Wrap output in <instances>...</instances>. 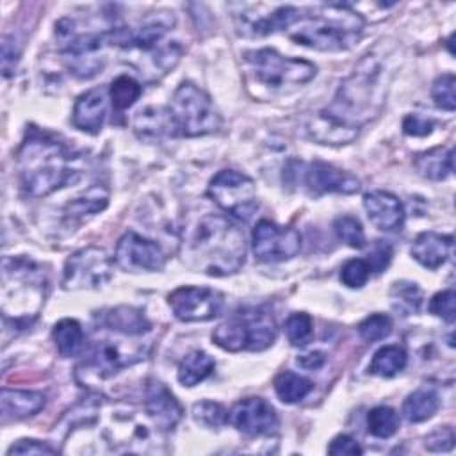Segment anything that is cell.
Returning a JSON list of instances; mask_svg holds the SVG:
<instances>
[{
  "mask_svg": "<svg viewBox=\"0 0 456 456\" xmlns=\"http://www.w3.org/2000/svg\"><path fill=\"white\" fill-rule=\"evenodd\" d=\"M80 157L52 134L32 128L18 150L21 187L28 196H48L82 176Z\"/></svg>",
  "mask_w": 456,
  "mask_h": 456,
  "instance_id": "cell-1",
  "label": "cell"
},
{
  "mask_svg": "<svg viewBox=\"0 0 456 456\" xmlns=\"http://www.w3.org/2000/svg\"><path fill=\"white\" fill-rule=\"evenodd\" d=\"M244 232L221 214H205L183 239V260L208 276L235 274L246 262Z\"/></svg>",
  "mask_w": 456,
  "mask_h": 456,
  "instance_id": "cell-2",
  "label": "cell"
},
{
  "mask_svg": "<svg viewBox=\"0 0 456 456\" xmlns=\"http://www.w3.org/2000/svg\"><path fill=\"white\" fill-rule=\"evenodd\" d=\"M363 18L346 4L303 7L301 18L287 30L289 37L319 52H340L354 46L363 32Z\"/></svg>",
  "mask_w": 456,
  "mask_h": 456,
  "instance_id": "cell-3",
  "label": "cell"
},
{
  "mask_svg": "<svg viewBox=\"0 0 456 456\" xmlns=\"http://www.w3.org/2000/svg\"><path fill=\"white\" fill-rule=\"evenodd\" d=\"M46 296V276L28 258H4L2 264V314L5 322L27 328L37 317Z\"/></svg>",
  "mask_w": 456,
  "mask_h": 456,
  "instance_id": "cell-4",
  "label": "cell"
},
{
  "mask_svg": "<svg viewBox=\"0 0 456 456\" xmlns=\"http://www.w3.org/2000/svg\"><path fill=\"white\" fill-rule=\"evenodd\" d=\"M176 137H200L219 130L221 116L210 96L192 82H182L167 105Z\"/></svg>",
  "mask_w": 456,
  "mask_h": 456,
  "instance_id": "cell-5",
  "label": "cell"
},
{
  "mask_svg": "<svg viewBox=\"0 0 456 456\" xmlns=\"http://www.w3.org/2000/svg\"><path fill=\"white\" fill-rule=\"evenodd\" d=\"M244 61L258 82L271 89L303 86L310 82L317 68L314 62L297 57H287L274 48H258L244 52Z\"/></svg>",
  "mask_w": 456,
  "mask_h": 456,
  "instance_id": "cell-6",
  "label": "cell"
},
{
  "mask_svg": "<svg viewBox=\"0 0 456 456\" xmlns=\"http://www.w3.org/2000/svg\"><path fill=\"white\" fill-rule=\"evenodd\" d=\"M207 196L239 221H249L258 208L255 182L235 169L217 171L208 182Z\"/></svg>",
  "mask_w": 456,
  "mask_h": 456,
  "instance_id": "cell-7",
  "label": "cell"
},
{
  "mask_svg": "<svg viewBox=\"0 0 456 456\" xmlns=\"http://www.w3.org/2000/svg\"><path fill=\"white\" fill-rule=\"evenodd\" d=\"M148 346L144 342H128V335L123 338H100L94 340L87 358L84 362V372L94 379H107L119 370L144 360Z\"/></svg>",
  "mask_w": 456,
  "mask_h": 456,
  "instance_id": "cell-8",
  "label": "cell"
},
{
  "mask_svg": "<svg viewBox=\"0 0 456 456\" xmlns=\"http://www.w3.org/2000/svg\"><path fill=\"white\" fill-rule=\"evenodd\" d=\"M114 271V260L96 246H87L68 256L61 285L66 290L98 289L107 283Z\"/></svg>",
  "mask_w": 456,
  "mask_h": 456,
  "instance_id": "cell-9",
  "label": "cell"
},
{
  "mask_svg": "<svg viewBox=\"0 0 456 456\" xmlns=\"http://www.w3.org/2000/svg\"><path fill=\"white\" fill-rule=\"evenodd\" d=\"M296 167L297 169L292 171L287 166L285 173L292 175V182L299 180L312 196H321L328 192L354 194L360 191V180L356 175L324 160H314L308 164L296 160Z\"/></svg>",
  "mask_w": 456,
  "mask_h": 456,
  "instance_id": "cell-10",
  "label": "cell"
},
{
  "mask_svg": "<svg viewBox=\"0 0 456 456\" xmlns=\"http://www.w3.org/2000/svg\"><path fill=\"white\" fill-rule=\"evenodd\" d=\"M251 249L255 258L260 262H285L299 253L301 235L296 228L281 226L274 221L262 219L253 228Z\"/></svg>",
  "mask_w": 456,
  "mask_h": 456,
  "instance_id": "cell-11",
  "label": "cell"
},
{
  "mask_svg": "<svg viewBox=\"0 0 456 456\" xmlns=\"http://www.w3.org/2000/svg\"><path fill=\"white\" fill-rule=\"evenodd\" d=\"M167 305L182 322H205L221 315L224 294L210 287L183 285L169 292Z\"/></svg>",
  "mask_w": 456,
  "mask_h": 456,
  "instance_id": "cell-12",
  "label": "cell"
},
{
  "mask_svg": "<svg viewBox=\"0 0 456 456\" xmlns=\"http://www.w3.org/2000/svg\"><path fill=\"white\" fill-rule=\"evenodd\" d=\"M176 18L169 11L150 12L135 27H112V46H119L126 52H150L162 37L175 27Z\"/></svg>",
  "mask_w": 456,
  "mask_h": 456,
  "instance_id": "cell-13",
  "label": "cell"
},
{
  "mask_svg": "<svg viewBox=\"0 0 456 456\" xmlns=\"http://www.w3.org/2000/svg\"><path fill=\"white\" fill-rule=\"evenodd\" d=\"M103 435L107 438V444H110L114 451H123V452L159 451L157 444L151 442L153 435L148 424L141 420L137 413L128 410L112 411Z\"/></svg>",
  "mask_w": 456,
  "mask_h": 456,
  "instance_id": "cell-14",
  "label": "cell"
},
{
  "mask_svg": "<svg viewBox=\"0 0 456 456\" xmlns=\"http://www.w3.org/2000/svg\"><path fill=\"white\" fill-rule=\"evenodd\" d=\"M114 262L126 273H155L164 267L166 253L155 240L128 230L116 244Z\"/></svg>",
  "mask_w": 456,
  "mask_h": 456,
  "instance_id": "cell-15",
  "label": "cell"
},
{
  "mask_svg": "<svg viewBox=\"0 0 456 456\" xmlns=\"http://www.w3.org/2000/svg\"><path fill=\"white\" fill-rule=\"evenodd\" d=\"M303 14V7L274 5L265 12L249 7L235 16V27L240 36L264 37L280 30H289Z\"/></svg>",
  "mask_w": 456,
  "mask_h": 456,
  "instance_id": "cell-16",
  "label": "cell"
},
{
  "mask_svg": "<svg viewBox=\"0 0 456 456\" xmlns=\"http://www.w3.org/2000/svg\"><path fill=\"white\" fill-rule=\"evenodd\" d=\"M230 424L248 435V436H264L276 431L280 420L276 410L264 397H246L233 404L228 411Z\"/></svg>",
  "mask_w": 456,
  "mask_h": 456,
  "instance_id": "cell-17",
  "label": "cell"
},
{
  "mask_svg": "<svg viewBox=\"0 0 456 456\" xmlns=\"http://www.w3.org/2000/svg\"><path fill=\"white\" fill-rule=\"evenodd\" d=\"M144 413L159 431H171L180 422L183 408L160 379L150 378L144 387Z\"/></svg>",
  "mask_w": 456,
  "mask_h": 456,
  "instance_id": "cell-18",
  "label": "cell"
},
{
  "mask_svg": "<svg viewBox=\"0 0 456 456\" xmlns=\"http://www.w3.org/2000/svg\"><path fill=\"white\" fill-rule=\"evenodd\" d=\"M363 208L369 221L381 232H395L404 224V205L388 191H370L363 194Z\"/></svg>",
  "mask_w": 456,
  "mask_h": 456,
  "instance_id": "cell-19",
  "label": "cell"
},
{
  "mask_svg": "<svg viewBox=\"0 0 456 456\" xmlns=\"http://www.w3.org/2000/svg\"><path fill=\"white\" fill-rule=\"evenodd\" d=\"M107 118V91L103 87H93L82 93L73 105L71 123L75 128L86 134H98L103 128Z\"/></svg>",
  "mask_w": 456,
  "mask_h": 456,
  "instance_id": "cell-20",
  "label": "cell"
},
{
  "mask_svg": "<svg viewBox=\"0 0 456 456\" xmlns=\"http://www.w3.org/2000/svg\"><path fill=\"white\" fill-rule=\"evenodd\" d=\"M452 244H454V239L449 233L422 232L413 239L410 246V255L422 267L435 271L449 260L452 253Z\"/></svg>",
  "mask_w": 456,
  "mask_h": 456,
  "instance_id": "cell-21",
  "label": "cell"
},
{
  "mask_svg": "<svg viewBox=\"0 0 456 456\" xmlns=\"http://www.w3.org/2000/svg\"><path fill=\"white\" fill-rule=\"evenodd\" d=\"M237 317L242 324L246 351H264L273 346L278 335L274 317L260 308L239 312Z\"/></svg>",
  "mask_w": 456,
  "mask_h": 456,
  "instance_id": "cell-22",
  "label": "cell"
},
{
  "mask_svg": "<svg viewBox=\"0 0 456 456\" xmlns=\"http://www.w3.org/2000/svg\"><path fill=\"white\" fill-rule=\"evenodd\" d=\"M134 132L141 141L157 142L164 137H176V130L167 107H146L134 118Z\"/></svg>",
  "mask_w": 456,
  "mask_h": 456,
  "instance_id": "cell-23",
  "label": "cell"
},
{
  "mask_svg": "<svg viewBox=\"0 0 456 456\" xmlns=\"http://www.w3.org/2000/svg\"><path fill=\"white\" fill-rule=\"evenodd\" d=\"M45 403H46V397L41 392L11 390V388L4 387L2 395H0L2 422L21 420V419L32 417L45 408Z\"/></svg>",
  "mask_w": 456,
  "mask_h": 456,
  "instance_id": "cell-24",
  "label": "cell"
},
{
  "mask_svg": "<svg viewBox=\"0 0 456 456\" xmlns=\"http://www.w3.org/2000/svg\"><path fill=\"white\" fill-rule=\"evenodd\" d=\"M102 322L109 331L128 337H142L151 330V322L146 319V315L139 308L126 305L109 308L103 314Z\"/></svg>",
  "mask_w": 456,
  "mask_h": 456,
  "instance_id": "cell-25",
  "label": "cell"
},
{
  "mask_svg": "<svg viewBox=\"0 0 456 456\" xmlns=\"http://www.w3.org/2000/svg\"><path fill=\"white\" fill-rule=\"evenodd\" d=\"M417 173L428 180H445L454 171V150L452 146H436L424 153H419L413 160Z\"/></svg>",
  "mask_w": 456,
  "mask_h": 456,
  "instance_id": "cell-26",
  "label": "cell"
},
{
  "mask_svg": "<svg viewBox=\"0 0 456 456\" xmlns=\"http://www.w3.org/2000/svg\"><path fill=\"white\" fill-rule=\"evenodd\" d=\"M214 369H216L214 358L201 349H194L182 358L176 378L183 387H194L203 379H207L214 372Z\"/></svg>",
  "mask_w": 456,
  "mask_h": 456,
  "instance_id": "cell-27",
  "label": "cell"
},
{
  "mask_svg": "<svg viewBox=\"0 0 456 456\" xmlns=\"http://www.w3.org/2000/svg\"><path fill=\"white\" fill-rule=\"evenodd\" d=\"M52 338L61 356L73 358L78 356L84 349V331L78 321L61 319L52 330Z\"/></svg>",
  "mask_w": 456,
  "mask_h": 456,
  "instance_id": "cell-28",
  "label": "cell"
},
{
  "mask_svg": "<svg viewBox=\"0 0 456 456\" xmlns=\"http://www.w3.org/2000/svg\"><path fill=\"white\" fill-rule=\"evenodd\" d=\"M440 408V399L438 394L431 388H419L411 394L403 403V415L408 422H424L431 419Z\"/></svg>",
  "mask_w": 456,
  "mask_h": 456,
  "instance_id": "cell-29",
  "label": "cell"
},
{
  "mask_svg": "<svg viewBox=\"0 0 456 456\" xmlns=\"http://www.w3.org/2000/svg\"><path fill=\"white\" fill-rule=\"evenodd\" d=\"M408 363V354L401 346H383L379 347L369 363V372L379 378H394Z\"/></svg>",
  "mask_w": 456,
  "mask_h": 456,
  "instance_id": "cell-30",
  "label": "cell"
},
{
  "mask_svg": "<svg viewBox=\"0 0 456 456\" xmlns=\"http://www.w3.org/2000/svg\"><path fill=\"white\" fill-rule=\"evenodd\" d=\"M314 390V383L292 370H283L274 378V392L285 404H294L305 399Z\"/></svg>",
  "mask_w": 456,
  "mask_h": 456,
  "instance_id": "cell-31",
  "label": "cell"
},
{
  "mask_svg": "<svg viewBox=\"0 0 456 456\" xmlns=\"http://www.w3.org/2000/svg\"><path fill=\"white\" fill-rule=\"evenodd\" d=\"M109 203V191L105 185L94 183L91 185L84 194L75 198L68 203L66 214L71 217H82V216H93L96 212H102Z\"/></svg>",
  "mask_w": 456,
  "mask_h": 456,
  "instance_id": "cell-32",
  "label": "cell"
},
{
  "mask_svg": "<svg viewBox=\"0 0 456 456\" xmlns=\"http://www.w3.org/2000/svg\"><path fill=\"white\" fill-rule=\"evenodd\" d=\"M142 93V86L128 75H119L116 77L110 86H109V100L114 107V110L121 112L132 107Z\"/></svg>",
  "mask_w": 456,
  "mask_h": 456,
  "instance_id": "cell-33",
  "label": "cell"
},
{
  "mask_svg": "<svg viewBox=\"0 0 456 456\" xmlns=\"http://www.w3.org/2000/svg\"><path fill=\"white\" fill-rule=\"evenodd\" d=\"M399 428V415L392 406L381 404L367 413V431L376 438H390Z\"/></svg>",
  "mask_w": 456,
  "mask_h": 456,
  "instance_id": "cell-34",
  "label": "cell"
},
{
  "mask_svg": "<svg viewBox=\"0 0 456 456\" xmlns=\"http://www.w3.org/2000/svg\"><path fill=\"white\" fill-rule=\"evenodd\" d=\"M191 415H192L194 422H198L200 426L208 428V429H219L230 422L228 410L223 404H219L216 401H208V399L194 403Z\"/></svg>",
  "mask_w": 456,
  "mask_h": 456,
  "instance_id": "cell-35",
  "label": "cell"
},
{
  "mask_svg": "<svg viewBox=\"0 0 456 456\" xmlns=\"http://www.w3.org/2000/svg\"><path fill=\"white\" fill-rule=\"evenodd\" d=\"M392 305L395 310L403 312L404 315L417 314L422 303V292L417 283L413 281H395L390 290Z\"/></svg>",
  "mask_w": 456,
  "mask_h": 456,
  "instance_id": "cell-36",
  "label": "cell"
},
{
  "mask_svg": "<svg viewBox=\"0 0 456 456\" xmlns=\"http://www.w3.org/2000/svg\"><path fill=\"white\" fill-rule=\"evenodd\" d=\"M333 230L337 237L349 248L362 249L365 246V232L358 217L354 216H338L333 221Z\"/></svg>",
  "mask_w": 456,
  "mask_h": 456,
  "instance_id": "cell-37",
  "label": "cell"
},
{
  "mask_svg": "<svg viewBox=\"0 0 456 456\" xmlns=\"http://www.w3.org/2000/svg\"><path fill=\"white\" fill-rule=\"evenodd\" d=\"M285 335L292 346H306L314 337L312 317L305 312L290 314L285 321Z\"/></svg>",
  "mask_w": 456,
  "mask_h": 456,
  "instance_id": "cell-38",
  "label": "cell"
},
{
  "mask_svg": "<svg viewBox=\"0 0 456 456\" xmlns=\"http://www.w3.org/2000/svg\"><path fill=\"white\" fill-rule=\"evenodd\" d=\"M431 98L438 109L452 112L456 109V77L452 73L436 77L431 86Z\"/></svg>",
  "mask_w": 456,
  "mask_h": 456,
  "instance_id": "cell-39",
  "label": "cell"
},
{
  "mask_svg": "<svg viewBox=\"0 0 456 456\" xmlns=\"http://www.w3.org/2000/svg\"><path fill=\"white\" fill-rule=\"evenodd\" d=\"M358 333L367 342L383 340L392 333V319L387 314H370L358 324Z\"/></svg>",
  "mask_w": 456,
  "mask_h": 456,
  "instance_id": "cell-40",
  "label": "cell"
},
{
  "mask_svg": "<svg viewBox=\"0 0 456 456\" xmlns=\"http://www.w3.org/2000/svg\"><path fill=\"white\" fill-rule=\"evenodd\" d=\"M370 265L365 258H351L340 269V281L349 289L363 287L370 278Z\"/></svg>",
  "mask_w": 456,
  "mask_h": 456,
  "instance_id": "cell-41",
  "label": "cell"
},
{
  "mask_svg": "<svg viewBox=\"0 0 456 456\" xmlns=\"http://www.w3.org/2000/svg\"><path fill=\"white\" fill-rule=\"evenodd\" d=\"M429 312L442 321L452 324L456 319V294L452 289L436 292L429 301Z\"/></svg>",
  "mask_w": 456,
  "mask_h": 456,
  "instance_id": "cell-42",
  "label": "cell"
},
{
  "mask_svg": "<svg viewBox=\"0 0 456 456\" xmlns=\"http://www.w3.org/2000/svg\"><path fill=\"white\" fill-rule=\"evenodd\" d=\"M454 429L451 426H442L424 438V447L431 452H444L454 447Z\"/></svg>",
  "mask_w": 456,
  "mask_h": 456,
  "instance_id": "cell-43",
  "label": "cell"
},
{
  "mask_svg": "<svg viewBox=\"0 0 456 456\" xmlns=\"http://www.w3.org/2000/svg\"><path fill=\"white\" fill-rule=\"evenodd\" d=\"M55 452H57L55 447L48 445L46 442L36 440V438H21L7 449V456H11V454H55Z\"/></svg>",
  "mask_w": 456,
  "mask_h": 456,
  "instance_id": "cell-44",
  "label": "cell"
},
{
  "mask_svg": "<svg viewBox=\"0 0 456 456\" xmlns=\"http://www.w3.org/2000/svg\"><path fill=\"white\" fill-rule=\"evenodd\" d=\"M367 262L374 273H381L392 260V248L387 240H376L367 255Z\"/></svg>",
  "mask_w": 456,
  "mask_h": 456,
  "instance_id": "cell-45",
  "label": "cell"
},
{
  "mask_svg": "<svg viewBox=\"0 0 456 456\" xmlns=\"http://www.w3.org/2000/svg\"><path fill=\"white\" fill-rule=\"evenodd\" d=\"M328 452L333 456H358L363 452V449L360 447V444L349 436V435H337L330 445H328Z\"/></svg>",
  "mask_w": 456,
  "mask_h": 456,
  "instance_id": "cell-46",
  "label": "cell"
},
{
  "mask_svg": "<svg viewBox=\"0 0 456 456\" xmlns=\"http://www.w3.org/2000/svg\"><path fill=\"white\" fill-rule=\"evenodd\" d=\"M435 123L428 118H422L419 114H408L403 119V132L406 135H413V137H424L429 135L433 132Z\"/></svg>",
  "mask_w": 456,
  "mask_h": 456,
  "instance_id": "cell-47",
  "label": "cell"
},
{
  "mask_svg": "<svg viewBox=\"0 0 456 456\" xmlns=\"http://www.w3.org/2000/svg\"><path fill=\"white\" fill-rule=\"evenodd\" d=\"M18 48H16V43L11 36H4L2 37V73L4 77H11L14 75V69H16V64H18Z\"/></svg>",
  "mask_w": 456,
  "mask_h": 456,
  "instance_id": "cell-48",
  "label": "cell"
},
{
  "mask_svg": "<svg viewBox=\"0 0 456 456\" xmlns=\"http://www.w3.org/2000/svg\"><path fill=\"white\" fill-rule=\"evenodd\" d=\"M326 362V356L324 353L321 351H312V353H305V354H299L296 358V363L303 369H308V370H314V369H319L322 367Z\"/></svg>",
  "mask_w": 456,
  "mask_h": 456,
  "instance_id": "cell-49",
  "label": "cell"
}]
</instances>
